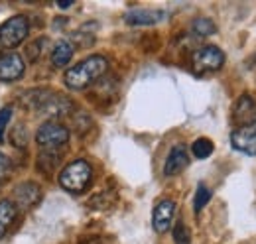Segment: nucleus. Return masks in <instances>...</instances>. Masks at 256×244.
Listing matches in <instances>:
<instances>
[{"label":"nucleus","mask_w":256,"mask_h":244,"mask_svg":"<svg viewBox=\"0 0 256 244\" xmlns=\"http://www.w3.org/2000/svg\"><path fill=\"white\" fill-rule=\"evenodd\" d=\"M174 213H176V203L170 201V199H164L156 205L154 214H152V224H154V230L164 234L170 226H172V220H174Z\"/></svg>","instance_id":"9b49d317"},{"label":"nucleus","mask_w":256,"mask_h":244,"mask_svg":"<svg viewBox=\"0 0 256 244\" xmlns=\"http://www.w3.org/2000/svg\"><path fill=\"white\" fill-rule=\"evenodd\" d=\"M91 180H93V168L85 160L71 162L60 174V183L69 193H83L91 185Z\"/></svg>","instance_id":"7ed1b4c3"},{"label":"nucleus","mask_w":256,"mask_h":244,"mask_svg":"<svg viewBox=\"0 0 256 244\" xmlns=\"http://www.w3.org/2000/svg\"><path fill=\"white\" fill-rule=\"evenodd\" d=\"M190 166V156L186 146H174L168 158H166V164H164V174L166 176H178L182 174L186 168Z\"/></svg>","instance_id":"f8f14e48"},{"label":"nucleus","mask_w":256,"mask_h":244,"mask_svg":"<svg viewBox=\"0 0 256 244\" xmlns=\"http://www.w3.org/2000/svg\"><path fill=\"white\" fill-rule=\"evenodd\" d=\"M209 199H211V189H209L207 185H199L197 191H195V199H193V209H195V213H199V211L209 203Z\"/></svg>","instance_id":"6ab92c4d"},{"label":"nucleus","mask_w":256,"mask_h":244,"mask_svg":"<svg viewBox=\"0 0 256 244\" xmlns=\"http://www.w3.org/2000/svg\"><path fill=\"white\" fill-rule=\"evenodd\" d=\"M230 144L238 152L246 154V156H256V122L250 126L236 128L230 134Z\"/></svg>","instance_id":"6e6552de"},{"label":"nucleus","mask_w":256,"mask_h":244,"mask_svg":"<svg viewBox=\"0 0 256 244\" xmlns=\"http://www.w3.org/2000/svg\"><path fill=\"white\" fill-rule=\"evenodd\" d=\"M193 63V71L197 75H203V73H213V71H219L224 63V54L215 48V46H205L201 50H197L192 58Z\"/></svg>","instance_id":"39448f33"},{"label":"nucleus","mask_w":256,"mask_h":244,"mask_svg":"<svg viewBox=\"0 0 256 244\" xmlns=\"http://www.w3.org/2000/svg\"><path fill=\"white\" fill-rule=\"evenodd\" d=\"M16 216H18V207L12 201H8V199L0 201V238L6 236V232L14 224Z\"/></svg>","instance_id":"4468645a"},{"label":"nucleus","mask_w":256,"mask_h":244,"mask_svg":"<svg viewBox=\"0 0 256 244\" xmlns=\"http://www.w3.org/2000/svg\"><path fill=\"white\" fill-rule=\"evenodd\" d=\"M58 162H60V156L58 154L54 152V150H46V152L38 158V168L48 174V172H52L58 166Z\"/></svg>","instance_id":"a211bd4d"},{"label":"nucleus","mask_w":256,"mask_h":244,"mask_svg":"<svg viewBox=\"0 0 256 244\" xmlns=\"http://www.w3.org/2000/svg\"><path fill=\"white\" fill-rule=\"evenodd\" d=\"M71 6V2H60V8H69Z\"/></svg>","instance_id":"b1692460"},{"label":"nucleus","mask_w":256,"mask_h":244,"mask_svg":"<svg viewBox=\"0 0 256 244\" xmlns=\"http://www.w3.org/2000/svg\"><path fill=\"white\" fill-rule=\"evenodd\" d=\"M67 140H69V130L60 122H46L36 132V142L44 150H56L67 144Z\"/></svg>","instance_id":"423d86ee"},{"label":"nucleus","mask_w":256,"mask_h":244,"mask_svg":"<svg viewBox=\"0 0 256 244\" xmlns=\"http://www.w3.org/2000/svg\"><path fill=\"white\" fill-rule=\"evenodd\" d=\"M24 69H26L24 60L16 52L0 54V81H6V83L18 81L24 75Z\"/></svg>","instance_id":"0eeeda50"},{"label":"nucleus","mask_w":256,"mask_h":244,"mask_svg":"<svg viewBox=\"0 0 256 244\" xmlns=\"http://www.w3.org/2000/svg\"><path fill=\"white\" fill-rule=\"evenodd\" d=\"M174 242L176 244H190L192 242L190 228H188L184 222H178V224L174 226Z\"/></svg>","instance_id":"aec40b11"},{"label":"nucleus","mask_w":256,"mask_h":244,"mask_svg":"<svg viewBox=\"0 0 256 244\" xmlns=\"http://www.w3.org/2000/svg\"><path fill=\"white\" fill-rule=\"evenodd\" d=\"M42 197V191H40V185H36L32 182L20 183L16 189H14V205L18 207V211H28L32 209L34 205L40 201Z\"/></svg>","instance_id":"1a4fd4ad"},{"label":"nucleus","mask_w":256,"mask_h":244,"mask_svg":"<svg viewBox=\"0 0 256 244\" xmlns=\"http://www.w3.org/2000/svg\"><path fill=\"white\" fill-rule=\"evenodd\" d=\"M12 172V166H10V160L0 152V182H4Z\"/></svg>","instance_id":"5701e85b"},{"label":"nucleus","mask_w":256,"mask_h":244,"mask_svg":"<svg viewBox=\"0 0 256 244\" xmlns=\"http://www.w3.org/2000/svg\"><path fill=\"white\" fill-rule=\"evenodd\" d=\"M10 118H12V108H10V106L0 108V140H2V136H4V130H6Z\"/></svg>","instance_id":"4be33fe9"},{"label":"nucleus","mask_w":256,"mask_h":244,"mask_svg":"<svg viewBox=\"0 0 256 244\" xmlns=\"http://www.w3.org/2000/svg\"><path fill=\"white\" fill-rule=\"evenodd\" d=\"M24 102L32 110H38V112H42L46 116H54V118L71 114V110L75 106L69 96L56 91H28L24 94Z\"/></svg>","instance_id":"f03ea898"},{"label":"nucleus","mask_w":256,"mask_h":244,"mask_svg":"<svg viewBox=\"0 0 256 244\" xmlns=\"http://www.w3.org/2000/svg\"><path fill=\"white\" fill-rule=\"evenodd\" d=\"M232 120L238 124V128L242 126H250L256 122V102L250 94H240L234 108H232Z\"/></svg>","instance_id":"9d476101"},{"label":"nucleus","mask_w":256,"mask_h":244,"mask_svg":"<svg viewBox=\"0 0 256 244\" xmlns=\"http://www.w3.org/2000/svg\"><path fill=\"white\" fill-rule=\"evenodd\" d=\"M42 44H46V40H36L34 44L28 46V50H26V54H28V58L32 61H38L40 60V56H42Z\"/></svg>","instance_id":"412c9836"},{"label":"nucleus","mask_w":256,"mask_h":244,"mask_svg":"<svg viewBox=\"0 0 256 244\" xmlns=\"http://www.w3.org/2000/svg\"><path fill=\"white\" fill-rule=\"evenodd\" d=\"M108 69V61L102 56H91L87 60L79 61L77 65H73L71 69H67L65 73V85L71 91H83L87 87H91L98 79H102V75Z\"/></svg>","instance_id":"f257e3e1"},{"label":"nucleus","mask_w":256,"mask_h":244,"mask_svg":"<svg viewBox=\"0 0 256 244\" xmlns=\"http://www.w3.org/2000/svg\"><path fill=\"white\" fill-rule=\"evenodd\" d=\"M213 150H215V146H213V142L209 138H197L192 146L193 156L199 158V160H207L213 154Z\"/></svg>","instance_id":"f3484780"},{"label":"nucleus","mask_w":256,"mask_h":244,"mask_svg":"<svg viewBox=\"0 0 256 244\" xmlns=\"http://www.w3.org/2000/svg\"><path fill=\"white\" fill-rule=\"evenodd\" d=\"M192 32L195 36H201V38H207V36H213L217 32V26L213 20L209 18H195L192 22Z\"/></svg>","instance_id":"dca6fc26"},{"label":"nucleus","mask_w":256,"mask_h":244,"mask_svg":"<svg viewBox=\"0 0 256 244\" xmlns=\"http://www.w3.org/2000/svg\"><path fill=\"white\" fill-rule=\"evenodd\" d=\"M28 34H30V24H28V20H26L22 14L12 16V18H8V20L0 26V46H2L4 50H14V48H18L20 44L26 42Z\"/></svg>","instance_id":"20e7f679"},{"label":"nucleus","mask_w":256,"mask_h":244,"mask_svg":"<svg viewBox=\"0 0 256 244\" xmlns=\"http://www.w3.org/2000/svg\"><path fill=\"white\" fill-rule=\"evenodd\" d=\"M73 52H75V48H73L71 42H65V40L58 42L56 48H54V52H52V63L56 67H64V65H67L71 61Z\"/></svg>","instance_id":"2eb2a0df"},{"label":"nucleus","mask_w":256,"mask_h":244,"mask_svg":"<svg viewBox=\"0 0 256 244\" xmlns=\"http://www.w3.org/2000/svg\"><path fill=\"white\" fill-rule=\"evenodd\" d=\"M164 20V12L154 10H132L124 16V22L130 26H154Z\"/></svg>","instance_id":"ddd939ff"}]
</instances>
